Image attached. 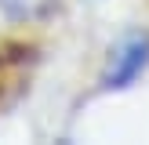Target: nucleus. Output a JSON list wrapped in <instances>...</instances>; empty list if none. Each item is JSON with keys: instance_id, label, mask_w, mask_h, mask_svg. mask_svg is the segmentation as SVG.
I'll return each mask as SVG.
<instances>
[{"instance_id": "obj_1", "label": "nucleus", "mask_w": 149, "mask_h": 145, "mask_svg": "<svg viewBox=\"0 0 149 145\" xmlns=\"http://www.w3.org/2000/svg\"><path fill=\"white\" fill-rule=\"evenodd\" d=\"M142 62H146V40H131L127 47H120V55H116L113 69H109V84H127V80L142 69Z\"/></svg>"}, {"instance_id": "obj_2", "label": "nucleus", "mask_w": 149, "mask_h": 145, "mask_svg": "<svg viewBox=\"0 0 149 145\" xmlns=\"http://www.w3.org/2000/svg\"><path fill=\"white\" fill-rule=\"evenodd\" d=\"M36 4H40V0H4V7H7V11H15V14H26V11H33Z\"/></svg>"}]
</instances>
